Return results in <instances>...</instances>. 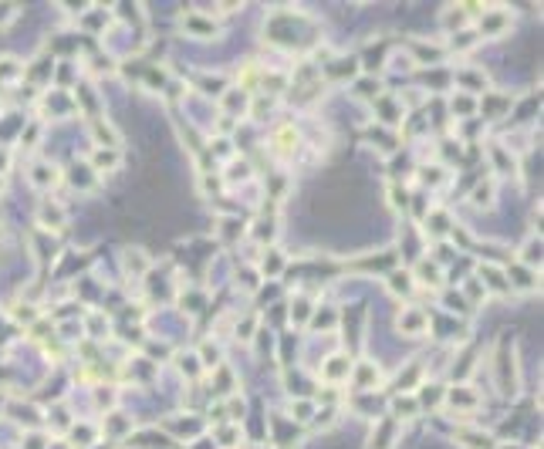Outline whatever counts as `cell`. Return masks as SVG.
<instances>
[{
  "label": "cell",
  "mask_w": 544,
  "mask_h": 449,
  "mask_svg": "<svg viewBox=\"0 0 544 449\" xmlns=\"http://www.w3.org/2000/svg\"><path fill=\"white\" fill-rule=\"evenodd\" d=\"M274 149H277V156H291L294 149H298V132L294 129H281L277 136H274Z\"/></svg>",
  "instance_id": "1"
},
{
  "label": "cell",
  "mask_w": 544,
  "mask_h": 449,
  "mask_svg": "<svg viewBox=\"0 0 544 449\" xmlns=\"http://www.w3.org/2000/svg\"><path fill=\"white\" fill-rule=\"evenodd\" d=\"M355 385H358V389H375V385H379V369L369 365V362H362V365H358V378H355Z\"/></svg>",
  "instance_id": "2"
},
{
  "label": "cell",
  "mask_w": 544,
  "mask_h": 449,
  "mask_svg": "<svg viewBox=\"0 0 544 449\" xmlns=\"http://www.w3.org/2000/svg\"><path fill=\"white\" fill-rule=\"evenodd\" d=\"M41 223H44V227H61V223H64V210L44 203V206H41Z\"/></svg>",
  "instance_id": "3"
},
{
  "label": "cell",
  "mask_w": 544,
  "mask_h": 449,
  "mask_svg": "<svg viewBox=\"0 0 544 449\" xmlns=\"http://www.w3.org/2000/svg\"><path fill=\"white\" fill-rule=\"evenodd\" d=\"M456 439H460L466 449H490V436H487V432L484 436H480V432H460Z\"/></svg>",
  "instance_id": "4"
},
{
  "label": "cell",
  "mask_w": 544,
  "mask_h": 449,
  "mask_svg": "<svg viewBox=\"0 0 544 449\" xmlns=\"http://www.w3.org/2000/svg\"><path fill=\"white\" fill-rule=\"evenodd\" d=\"M342 375H349V362H345L342 355H335V362L325 365V378H328V382H338Z\"/></svg>",
  "instance_id": "5"
},
{
  "label": "cell",
  "mask_w": 544,
  "mask_h": 449,
  "mask_svg": "<svg viewBox=\"0 0 544 449\" xmlns=\"http://www.w3.org/2000/svg\"><path fill=\"white\" fill-rule=\"evenodd\" d=\"M95 138H98V145H116L118 142L116 129L112 125H102V122H95Z\"/></svg>",
  "instance_id": "6"
},
{
  "label": "cell",
  "mask_w": 544,
  "mask_h": 449,
  "mask_svg": "<svg viewBox=\"0 0 544 449\" xmlns=\"http://www.w3.org/2000/svg\"><path fill=\"white\" fill-rule=\"evenodd\" d=\"M510 280H514L521 291H534V287H538V280H531V273L521 271V267H514V271H510Z\"/></svg>",
  "instance_id": "7"
},
{
  "label": "cell",
  "mask_w": 544,
  "mask_h": 449,
  "mask_svg": "<svg viewBox=\"0 0 544 449\" xmlns=\"http://www.w3.org/2000/svg\"><path fill=\"white\" fill-rule=\"evenodd\" d=\"M34 179H38V183H58V173H55V166H38Z\"/></svg>",
  "instance_id": "8"
},
{
  "label": "cell",
  "mask_w": 544,
  "mask_h": 449,
  "mask_svg": "<svg viewBox=\"0 0 544 449\" xmlns=\"http://www.w3.org/2000/svg\"><path fill=\"white\" fill-rule=\"evenodd\" d=\"M95 166H116V152H109V156H105V152H98Z\"/></svg>",
  "instance_id": "9"
}]
</instances>
